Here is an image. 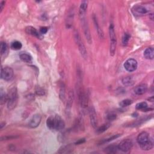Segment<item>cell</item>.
Here are the masks:
<instances>
[{
	"mask_svg": "<svg viewBox=\"0 0 154 154\" xmlns=\"http://www.w3.org/2000/svg\"><path fill=\"white\" fill-rule=\"evenodd\" d=\"M7 96V108L9 110H12L15 108L17 104L18 95L16 88L13 87L9 91Z\"/></svg>",
	"mask_w": 154,
	"mask_h": 154,
	"instance_id": "obj_1",
	"label": "cell"
},
{
	"mask_svg": "<svg viewBox=\"0 0 154 154\" xmlns=\"http://www.w3.org/2000/svg\"><path fill=\"white\" fill-rule=\"evenodd\" d=\"M109 35L110 39V52L112 56H114L117 46V38L114 31V27L113 24H110L109 27Z\"/></svg>",
	"mask_w": 154,
	"mask_h": 154,
	"instance_id": "obj_2",
	"label": "cell"
},
{
	"mask_svg": "<svg viewBox=\"0 0 154 154\" xmlns=\"http://www.w3.org/2000/svg\"><path fill=\"white\" fill-rule=\"evenodd\" d=\"M74 39H75V41L76 44L78 47L79 51L80 54H81V56L84 59H86L87 57V50H86L85 45L83 44V42L81 39V37H80V35L79 34V33L77 30H75V32H74Z\"/></svg>",
	"mask_w": 154,
	"mask_h": 154,
	"instance_id": "obj_3",
	"label": "cell"
},
{
	"mask_svg": "<svg viewBox=\"0 0 154 154\" xmlns=\"http://www.w3.org/2000/svg\"><path fill=\"white\" fill-rule=\"evenodd\" d=\"M80 18V21H81V26L83 29V32L84 36L85 37L86 39H87V42L89 44H91V37L90 32V30L89 28V25L87 24V21L86 20V17L85 16H79Z\"/></svg>",
	"mask_w": 154,
	"mask_h": 154,
	"instance_id": "obj_4",
	"label": "cell"
},
{
	"mask_svg": "<svg viewBox=\"0 0 154 154\" xmlns=\"http://www.w3.org/2000/svg\"><path fill=\"white\" fill-rule=\"evenodd\" d=\"M78 97H79V101L80 105L82 108H86L88 106L89 104V98L87 95L86 94L83 89L81 87H79L78 89Z\"/></svg>",
	"mask_w": 154,
	"mask_h": 154,
	"instance_id": "obj_5",
	"label": "cell"
},
{
	"mask_svg": "<svg viewBox=\"0 0 154 154\" xmlns=\"http://www.w3.org/2000/svg\"><path fill=\"white\" fill-rule=\"evenodd\" d=\"M13 76V70L10 67L5 66L1 68V77L5 81H9L11 80Z\"/></svg>",
	"mask_w": 154,
	"mask_h": 154,
	"instance_id": "obj_6",
	"label": "cell"
},
{
	"mask_svg": "<svg viewBox=\"0 0 154 154\" xmlns=\"http://www.w3.org/2000/svg\"><path fill=\"white\" fill-rule=\"evenodd\" d=\"M132 142L131 140L126 139L122 140L118 145L119 149L124 152H128L132 147Z\"/></svg>",
	"mask_w": 154,
	"mask_h": 154,
	"instance_id": "obj_7",
	"label": "cell"
},
{
	"mask_svg": "<svg viewBox=\"0 0 154 154\" xmlns=\"http://www.w3.org/2000/svg\"><path fill=\"white\" fill-rule=\"evenodd\" d=\"M138 63L136 60L134 59H129L127 60L124 63L125 69L129 72H132L137 69Z\"/></svg>",
	"mask_w": 154,
	"mask_h": 154,
	"instance_id": "obj_8",
	"label": "cell"
},
{
	"mask_svg": "<svg viewBox=\"0 0 154 154\" xmlns=\"http://www.w3.org/2000/svg\"><path fill=\"white\" fill-rule=\"evenodd\" d=\"M42 116L39 114H36L28 122V126L31 128H36L38 127L41 122Z\"/></svg>",
	"mask_w": 154,
	"mask_h": 154,
	"instance_id": "obj_9",
	"label": "cell"
},
{
	"mask_svg": "<svg viewBox=\"0 0 154 154\" xmlns=\"http://www.w3.org/2000/svg\"><path fill=\"white\" fill-rule=\"evenodd\" d=\"M151 139L149 134L147 132H141L139 134L137 138V141L140 146L144 145Z\"/></svg>",
	"mask_w": 154,
	"mask_h": 154,
	"instance_id": "obj_10",
	"label": "cell"
},
{
	"mask_svg": "<svg viewBox=\"0 0 154 154\" xmlns=\"http://www.w3.org/2000/svg\"><path fill=\"white\" fill-rule=\"evenodd\" d=\"M132 11L135 16H142L147 13V10L143 5H136L132 7Z\"/></svg>",
	"mask_w": 154,
	"mask_h": 154,
	"instance_id": "obj_11",
	"label": "cell"
},
{
	"mask_svg": "<svg viewBox=\"0 0 154 154\" xmlns=\"http://www.w3.org/2000/svg\"><path fill=\"white\" fill-rule=\"evenodd\" d=\"M89 117L90 119V123L91 126L94 128H96L98 126V119H97V115L95 112V110L94 107H91L89 110Z\"/></svg>",
	"mask_w": 154,
	"mask_h": 154,
	"instance_id": "obj_12",
	"label": "cell"
},
{
	"mask_svg": "<svg viewBox=\"0 0 154 154\" xmlns=\"http://www.w3.org/2000/svg\"><path fill=\"white\" fill-rule=\"evenodd\" d=\"M55 129L57 131H61L65 127V123L63 119L59 115H56L55 117Z\"/></svg>",
	"mask_w": 154,
	"mask_h": 154,
	"instance_id": "obj_13",
	"label": "cell"
},
{
	"mask_svg": "<svg viewBox=\"0 0 154 154\" xmlns=\"http://www.w3.org/2000/svg\"><path fill=\"white\" fill-rule=\"evenodd\" d=\"M26 32L30 35H32L33 36L36 37L37 38H38L39 39H43V34L40 33V32H38L37 30L32 27V26H28L26 28Z\"/></svg>",
	"mask_w": 154,
	"mask_h": 154,
	"instance_id": "obj_14",
	"label": "cell"
},
{
	"mask_svg": "<svg viewBox=\"0 0 154 154\" xmlns=\"http://www.w3.org/2000/svg\"><path fill=\"white\" fill-rule=\"evenodd\" d=\"M147 90V86L145 84H142L139 85L134 89V92L135 94L138 95H141L145 94Z\"/></svg>",
	"mask_w": 154,
	"mask_h": 154,
	"instance_id": "obj_15",
	"label": "cell"
},
{
	"mask_svg": "<svg viewBox=\"0 0 154 154\" xmlns=\"http://www.w3.org/2000/svg\"><path fill=\"white\" fill-rule=\"evenodd\" d=\"M93 22L95 24V26L96 28V30L98 32V35H99L100 38H104V33L102 30L100 28V26L99 25V23H98V21L97 19V17L95 15H93Z\"/></svg>",
	"mask_w": 154,
	"mask_h": 154,
	"instance_id": "obj_16",
	"label": "cell"
},
{
	"mask_svg": "<svg viewBox=\"0 0 154 154\" xmlns=\"http://www.w3.org/2000/svg\"><path fill=\"white\" fill-rule=\"evenodd\" d=\"M88 7V1H83L81 2V4L79 6V16H85L86 11H87Z\"/></svg>",
	"mask_w": 154,
	"mask_h": 154,
	"instance_id": "obj_17",
	"label": "cell"
},
{
	"mask_svg": "<svg viewBox=\"0 0 154 154\" xmlns=\"http://www.w3.org/2000/svg\"><path fill=\"white\" fill-rule=\"evenodd\" d=\"M135 108L136 110L142 111V112H148L149 110H152V109L148 108V105L146 102L138 103L135 106Z\"/></svg>",
	"mask_w": 154,
	"mask_h": 154,
	"instance_id": "obj_18",
	"label": "cell"
},
{
	"mask_svg": "<svg viewBox=\"0 0 154 154\" xmlns=\"http://www.w3.org/2000/svg\"><path fill=\"white\" fill-rule=\"evenodd\" d=\"M144 56L146 59L152 60L154 57V50L153 48H147L144 51Z\"/></svg>",
	"mask_w": 154,
	"mask_h": 154,
	"instance_id": "obj_19",
	"label": "cell"
},
{
	"mask_svg": "<svg viewBox=\"0 0 154 154\" xmlns=\"http://www.w3.org/2000/svg\"><path fill=\"white\" fill-rule=\"evenodd\" d=\"M20 59L24 61V62L27 63H30L32 62V57L29 54L27 53H21L20 55Z\"/></svg>",
	"mask_w": 154,
	"mask_h": 154,
	"instance_id": "obj_20",
	"label": "cell"
},
{
	"mask_svg": "<svg viewBox=\"0 0 154 154\" xmlns=\"http://www.w3.org/2000/svg\"><path fill=\"white\" fill-rule=\"evenodd\" d=\"M122 83L125 86H131L134 84V80L132 77L128 76L122 78Z\"/></svg>",
	"mask_w": 154,
	"mask_h": 154,
	"instance_id": "obj_21",
	"label": "cell"
},
{
	"mask_svg": "<svg viewBox=\"0 0 154 154\" xmlns=\"http://www.w3.org/2000/svg\"><path fill=\"white\" fill-rule=\"evenodd\" d=\"M46 125L47 127L51 129V130H53L55 129V118L53 116H50L46 120Z\"/></svg>",
	"mask_w": 154,
	"mask_h": 154,
	"instance_id": "obj_22",
	"label": "cell"
},
{
	"mask_svg": "<svg viewBox=\"0 0 154 154\" xmlns=\"http://www.w3.org/2000/svg\"><path fill=\"white\" fill-rule=\"evenodd\" d=\"M141 149L144 151H149L151 150L153 148V139H151L148 142H147L146 143L140 146Z\"/></svg>",
	"mask_w": 154,
	"mask_h": 154,
	"instance_id": "obj_23",
	"label": "cell"
},
{
	"mask_svg": "<svg viewBox=\"0 0 154 154\" xmlns=\"http://www.w3.org/2000/svg\"><path fill=\"white\" fill-rule=\"evenodd\" d=\"M119 149L118 146H116L115 145H112L108 146L105 149V152L107 153H114L118 152Z\"/></svg>",
	"mask_w": 154,
	"mask_h": 154,
	"instance_id": "obj_24",
	"label": "cell"
},
{
	"mask_svg": "<svg viewBox=\"0 0 154 154\" xmlns=\"http://www.w3.org/2000/svg\"><path fill=\"white\" fill-rule=\"evenodd\" d=\"M73 99H74V94H73V92L72 90H70L69 93H68V99H67V108H71Z\"/></svg>",
	"mask_w": 154,
	"mask_h": 154,
	"instance_id": "obj_25",
	"label": "cell"
},
{
	"mask_svg": "<svg viewBox=\"0 0 154 154\" xmlns=\"http://www.w3.org/2000/svg\"><path fill=\"white\" fill-rule=\"evenodd\" d=\"M0 100H1V104H3L6 102L8 100V96L7 94L5 93L4 90L1 88L0 90Z\"/></svg>",
	"mask_w": 154,
	"mask_h": 154,
	"instance_id": "obj_26",
	"label": "cell"
},
{
	"mask_svg": "<svg viewBox=\"0 0 154 154\" xmlns=\"http://www.w3.org/2000/svg\"><path fill=\"white\" fill-rule=\"evenodd\" d=\"M110 124H104V125H102V126H101L100 127H99V128H98L96 129V132L98 134L103 133L105 131H106L107 130V129L110 128Z\"/></svg>",
	"mask_w": 154,
	"mask_h": 154,
	"instance_id": "obj_27",
	"label": "cell"
},
{
	"mask_svg": "<svg viewBox=\"0 0 154 154\" xmlns=\"http://www.w3.org/2000/svg\"><path fill=\"white\" fill-rule=\"evenodd\" d=\"M22 44L19 41H15L11 44V48L14 50H20L22 48Z\"/></svg>",
	"mask_w": 154,
	"mask_h": 154,
	"instance_id": "obj_28",
	"label": "cell"
},
{
	"mask_svg": "<svg viewBox=\"0 0 154 154\" xmlns=\"http://www.w3.org/2000/svg\"><path fill=\"white\" fill-rule=\"evenodd\" d=\"M8 46L7 44L5 42H2L1 43V45H0V53H1V55H3L6 52H7Z\"/></svg>",
	"mask_w": 154,
	"mask_h": 154,
	"instance_id": "obj_29",
	"label": "cell"
},
{
	"mask_svg": "<svg viewBox=\"0 0 154 154\" xmlns=\"http://www.w3.org/2000/svg\"><path fill=\"white\" fill-rule=\"evenodd\" d=\"M72 147L70 146H63L61 147L58 152L60 153H70L72 151Z\"/></svg>",
	"mask_w": 154,
	"mask_h": 154,
	"instance_id": "obj_30",
	"label": "cell"
},
{
	"mask_svg": "<svg viewBox=\"0 0 154 154\" xmlns=\"http://www.w3.org/2000/svg\"><path fill=\"white\" fill-rule=\"evenodd\" d=\"M131 38V36L129 33H125L122 38V44L124 46H126L128 44L129 39Z\"/></svg>",
	"mask_w": 154,
	"mask_h": 154,
	"instance_id": "obj_31",
	"label": "cell"
},
{
	"mask_svg": "<svg viewBox=\"0 0 154 154\" xmlns=\"http://www.w3.org/2000/svg\"><path fill=\"white\" fill-rule=\"evenodd\" d=\"M132 103V101L131 100H129V99H126V100H124L122 101L119 105L121 107H128L129 106H130V105H131Z\"/></svg>",
	"mask_w": 154,
	"mask_h": 154,
	"instance_id": "obj_32",
	"label": "cell"
},
{
	"mask_svg": "<svg viewBox=\"0 0 154 154\" xmlns=\"http://www.w3.org/2000/svg\"><path fill=\"white\" fill-rule=\"evenodd\" d=\"M60 100L62 101H65L66 98V92H65V88L64 86H61V87L60 90V93H59Z\"/></svg>",
	"mask_w": 154,
	"mask_h": 154,
	"instance_id": "obj_33",
	"label": "cell"
},
{
	"mask_svg": "<svg viewBox=\"0 0 154 154\" xmlns=\"http://www.w3.org/2000/svg\"><path fill=\"white\" fill-rule=\"evenodd\" d=\"M36 93L38 96H44L45 94V91L44 89L41 88L40 87H38L36 89Z\"/></svg>",
	"mask_w": 154,
	"mask_h": 154,
	"instance_id": "obj_34",
	"label": "cell"
},
{
	"mask_svg": "<svg viewBox=\"0 0 154 154\" xmlns=\"http://www.w3.org/2000/svg\"><path fill=\"white\" fill-rule=\"evenodd\" d=\"M116 118H117V115H116V114H115L114 113H109L107 116V119L110 121H113Z\"/></svg>",
	"mask_w": 154,
	"mask_h": 154,
	"instance_id": "obj_35",
	"label": "cell"
},
{
	"mask_svg": "<svg viewBox=\"0 0 154 154\" xmlns=\"http://www.w3.org/2000/svg\"><path fill=\"white\" fill-rule=\"evenodd\" d=\"M120 135H121L120 134H116V135H113L112 137H110V138H108V139H106V140H104L103 143H107V142H110V141H113V140H115V139H116L117 138L119 137L120 136Z\"/></svg>",
	"mask_w": 154,
	"mask_h": 154,
	"instance_id": "obj_36",
	"label": "cell"
},
{
	"mask_svg": "<svg viewBox=\"0 0 154 154\" xmlns=\"http://www.w3.org/2000/svg\"><path fill=\"white\" fill-rule=\"evenodd\" d=\"M48 31V28L46 27H42L40 28V32L41 34H46Z\"/></svg>",
	"mask_w": 154,
	"mask_h": 154,
	"instance_id": "obj_37",
	"label": "cell"
},
{
	"mask_svg": "<svg viewBox=\"0 0 154 154\" xmlns=\"http://www.w3.org/2000/svg\"><path fill=\"white\" fill-rule=\"evenodd\" d=\"M85 139H79L78 140L77 142L75 143L76 145H81L84 143H85Z\"/></svg>",
	"mask_w": 154,
	"mask_h": 154,
	"instance_id": "obj_38",
	"label": "cell"
},
{
	"mask_svg": "<svg viewBox=\"0 0 154 154\" xmlns=\"http://www.w3.org/2000/svg\"><path fill=\"white\" fill-rule=\"evenodd\" d=\"M5 5V1H2L1 3H0V11H2V10H3V8L4 7Z\"/></svg>",
	"mask_w": 154,
	"mask_h": 154,
	"instance_id": "obj_39",
	"label": "cell"
},
{
	"mask_svg": "<svg viewBox=\"0 0 154 154\" xmlns=\"http://www.w3.org/2000/svg\"><path fill=\"white\" fill-rule=\"evenodd\" d=\"M151 102H153V96H152L151 98H149V99H148Z\"/></svg>",
	"mask_w": 154,
	"mask_h": 154,
	"instance_id": "obj_40",
	"label": "cell"
}]
</instances>
